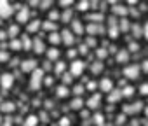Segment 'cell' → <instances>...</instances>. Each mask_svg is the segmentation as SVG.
Wrapping results in <instances>:
<instances>
[{
	"instance_id": "obj_1",
	"label": "cell",
	"mask_w": 148,
	"mask_h": 126,
	"mask_svg": "<svg viewBox=\"0 0 148 126\" xmlns=\"http://www.w3.org/2000/svg\"><path fill=\"white\" fill-rule=\"evenodd\" d=\"M44 81H45V72H44L42 69H37V70L32 74V77H30V88H32L33 91H38V89L42 88Z\"/></svg>"
},
{
	"instance_id": "obj_2",
	"label": "cell",
	"mask_w": 148,
	"mask_h": 126,
	"mask_svg": "<svg viewBox=\"0 0 148 126\" xmlns=\"http://www.w3.org/2000/svg\"><path fill=\"white\" fill-rule=\"evenodd\" d=\"M122 74H124V77H127L131 81H136L139 77V74H141V67L136 65V63H131V65H125L122 69Z\"/></svg>"
},
{
	"instance_id": "obj_3",
	"label": "cell",
	"mask_w": 148,
	"mask_h": 126,
	"mask_svg": "<svg viewBox=\"0 0 148 126\" xmlns=\"http://www.w3.org/2000/svg\"><path fill=\"white\" fill-rule=\"evenodd\" d=\"M84 70H86V61H82V60H73L70 63V74L73 77H80L84 74Z\"/></svg>"
},
{
	"instance_id": "obj_4",
	"label": "cell",
	"mask_w": 148,
	"mask_h": 126,
	"mask_svg": "<svg viewBox=\"0 0 148 126\" xmlns=\"http://www.w3.org/2000/svg\"><path fill=\"white\" fill-rule=\"evenodd\" d=\"M14 12V6L7 0H0V19H7Z\"/></svg>"
},
{
	"instance_id": "obj_5",
	"label": "cell",
	"mask_w": 148,
	"mask_h": 126,
	"mask_svg": "<svg viewBox=\"0 0 148 126\" xmlns=\"http://www.w3.org/2000/svg\"><path fill=\"white\" fill-rule=\"evenodd\" d=\"M37 70V60L33 58H26L21 61V72L23 74H33Z\"/></svg>"
},
{
	"instance_id": "obj_6",
	"label": "cell",
	"mask_w": 148,
	"mask_h": 126,
	"mask_svg": "<svg viewBox=\"0 0 148 126\" xmlns=\"http://www.w3.org/2000/svg\"><path fill=\"white\" fill-rule=\"evenodd\" d=\"M28 19H30V9L26 6H23L16 14V21H18V25H23V23H30Z\"/></svg>"
},
{
	"instance_id": "obj_7",
	"label": "cell",
	"mask_w": 148,
	"mask_h": 126,
	"mask_svg": "<svg viewBox=\"0 0 148 126\" xmlns=\"http://www.w3.org/2000/svg\"><path fill=\"white\" fill-rule=\"evenodd\" d=\"M141 110H145L143 102H136V103L124 105V114H125V116H127V114H138V112H141Z\"/></svg>"
},
{
	"instance_id": "obj_8",
	"label": "cell",
	"mask_w": 148,
	"mask_h": 126,
	"mask_svg": "<svg viewBox=\"0 0 148 126\" xmlns=\"http://www.w3.org/2000/svg\"><path fill=\"white\" fill-rule=\"evenodd\" d=\"M14 84V75L12 74H2L0 75V88L2 89H11Z\"/></svg>"
},
{
	"instance_id": "obj_9",
	"label": "cell",
	"mask_w": 148,
	"mask_h": 126,
	"mask_svg": "<svg viewBox=\"0 0 148 126\" xmlns=\"http://www.w3.org/2000/svg\"><path fill=\"white\" fill-rule=\"evenodd\" d=\"M61 40H63V44H64V46H68V47H70V46H73V42H75V33H73L71 30H68V28H66V30H63V32H61Z\"/></svg>"
},
{
	"instance_id": "obj_10",
	"label": "cell",
	"mask_w": 148,
	"mask_h": 126,
	"mask_svg": "<svg viewBox=\"0 0 148 126\" xmlns=\"http://www.w3.org/2000/svg\"><path fill=\"white\" fill-rule=\"evenodd\" d=\"M129 58H131L129 49H119L117 54H115V61L120 63V65H122V63H124V65H125V63H129Z\"/></svg>"
},
{
	"instance_id": "obj_11",
	"label": "cell",
	"mask_w": 148,
	"mask_h": 126,
	"mask_svg": "<svg viewBox=\"0 0 148 126\" xmlns=\"http://www.w3.org/2000/svg\"><path fill=\"white\" fill-rule=\"evenodd\" d=\"M113 86H115V84H113V81H112L110 77H103L101 82H99V89H101L103 93H108V95L113 91Z\"/></svg>"
},
{
	"instance_id": "obj_12",
	"label": "cell",
	"mask_w": 148,
	"mask_h": 126,
	"mask_svg": "<svg viewBox=\"0 0 148 126\" xmlns=\"http://www.w3.org/2000/svg\"><path fill=\"white\" fill-rule=\"evenodd\" d=\"M32 51L35 53V54H44V53H47V49H45V44H44V40L42 39H33V47H32Z\"/></svg>"
},
{
	"instance_id": "obj_13",
	"label": "cell",
	"mask_w": 148,
	"mask_h": 126,
	"mask_svg": "<svg viewBox=\"0 0 148 126\" xmlns=\"http://www.w3.org/2000/svg\"><path fill=\"white\" fill-rule=\"evenodd\" d=\"M99 103H101V95L99 93H96V95H92L87 102H86V105H87V109L89 110H94V109H98L99 107Z\"/></svg>"
},
{
	"instance_id": "obj_14",
	"label": "cell",
	"mask_w": 148,
	"mask_h": 126,
	"mask_svg": "<svg viewBox=\"0 0 148 126\" xmlns=\"http://www.w3.org/2000/svg\"><path fill=\"white\" fill-rule=\"evenodd\" d=\"M45 56H47V60H49V61L56 63V61H59L61 51H59L58 47H49V49H47V53H45Z\"/></svg>"
},
{
	"instance_id": "obj_15",
	"label": "cell",
	"mask_w": 148,
	"mask_h": 126,
	"mask_svg": "<svg viewBox=\"0 0 148 126\" xmlns=\"http://www.w3.org/2000/svg\"><path fill=\"white\" fill-rule=\"evenodd\" d=\"M42 19H33V21H30L28 25H26V30L30 32V33H38V30L42 28Z\"/></svg>"
},
{
	"instance_id": "obj_16",
	"label": "cell",
	"mask_w": 148,
	"mask_h": 126,
	"mask_svg": "<svg viewBox=\"0 0 148 126\" xmlns=\"http://www.w3.org/2000/svg\"><path fill=\"white\" fill-rule=\"evenodd\" d=\"M112 12H113V16H127L129 14V7H125V6H122V4H115V7L112 9Z\"/></svg>"
},
{
	"instance_id": "obj_17",
	"label": "cell",
	"mask_w": 148,
	"mask_h": 126,
	"mask_svg": "<svg viewBox=\"0 0 148 126\" xmlns=\"http://www.w3.org/2000/svg\"><path fill=\"white\" fill-rule=\"evenodd\" d=\"M71 32L75 33V35H82V33L86 32V28H84V25L80 23V19H73V21H71Z\"/></svg>"
},
{
	"instance_id": "obj_18",
	"label": "cell",
	"mask_w": 148,
	"mask_h": 126,
	"mask_svg": "<svg viewBox=\"0 0 148 126\" xmlns=\"http://www.w3.org/2000/svg\"><path fill=\"white\" fill-rule=\"evenodd\" d=\"M47 40L52 44V47H56L58 44H61L63 40H61V33H58V32H52V33H47Z\"/></svg>"
},
{
	"instance_id": "obj_19",
	"label": "cell",
	"mask_w": 148,
	"mask_h": 126,
	"mask_svg": "<svg viewBox=\"0 0 148 126\" xmlns=\"http://www.w3.org/2000/svg\"><path fill=\"white\" fill-rule=\"evenodd\" d=\"M124 96H122V89H113L110 95H108V102L110 103H117L119 100H122Z\"/></svg>"
},
{
	"instance_id": "obj_20",
	"label": "cell",
	"mask_w": 148,
	"mask_h": 126,
	"mask_svg": "<svg viewBox=\"0 0 148 126\" xmlns=\"http://www.w3.org/2000/svg\"><path fill=\"white\" fill-rule=\"evenodd\" d=\"M103 69H105V65H103V61H94L92 65H91V72L94 74V75H99L101 72H103Z\"/></svg>"
},
{
	"instance_id": "obj_21",
	"label": "cell",
	"mask_w": 148,
	"mask_h": 126,
	"mask_svg": "<svg viewBox=\"0 0 148 126\" xmlns=\"http://www.w3.org/2000/svg\"><path fill=\"white\" fill-rule=\"evenodd\" d=\"M131 26H132V25H131V21H129L127 18H120V19H119V30H120V32H129Z\"/></svg>"
},
{
	"instance_id": "obj_22",
	"label": "cell",
	"mask_w": 148,
	"mask_h": 126,
	"mask_svg": "<svg viewBox=\"0 0 148 126\" xmlns=\"http://www.w3.org/2000/svg\"><path fill=\"white\" fill-rule=\"evenodd\" d=\"M7 35H9V40L16 39V37L19 35V25H18V23H16V25H11V26L7 28Z\"/></svg>"
},
{
	"instance_id": "obj_23",
	"label": "cell",
	"mask_w": 148,
	"mask_h": 126,
	"mask_svg": "<svg viewBox=\"0 0 148 126\" xmlns=\"http://www.w3.org/2000/svg\"><path fill=\"white\" fill-rule=\"evenodd\" d=\"M0 110L2 112H14L16 110V103L14 102H4V103H0Z\"/></svg>"
},
{
	"instance_id": "obj_24",
	"label": "cell",
	"mask_w": 148,
	"mask_h": 126,
	"mask_svg": "<svg viewBox=\"0 0 148 126\" xmlns=\"http://www.w3.org/2000/svg\"><path fill=\"white\" fill-rule=\"evenodd\" d=\"M21 44H23L25 51H32V47H33V40L28 35H21Z\"/></svg>"
},
{
	"instance_id": "obj_25",
	"label": "cell",
	"mask_w": 148,
	"mask_h": 126,
	"mask_svg": "<svg viewBox=\"0 0 148 126\" xmlns=\"http://www.w3.org/2000/svg\"><path fill=\"white\" fill-rule=\"evenodd\" d=\"M68 95H70L68 86H63V84H61V86H58V88H56V96H58V98H66Z\"/></svg>"
},
{
	"instance_id": "obj_26",
	"label": "cell",
	"mask_w": 148,
	"mask_h": 126,
	"mask_svg": "<svg viewBox=\"0 0 148 126\" xmlns=\"http://www.w3.org/2000/svg\"><path fill=\"white\" fill-rule=\"evenodd\" d=\"M91 119H92V124L94 126H105V116L101 112H96Z\"/></svg>"
},
{
	"instance_id": "obj_27",
	"label": "cell",
	"mask_w": 148,
	"mask_h": 126,
	"mask_svg": "<svg viewBox=\"0 0 148 126\" xmlns=\"http://www.w3.org/2000/svg\"><path fill=\"white\" fill-rule=\"evenodd\" d=\"M86 105V102L82 100V98H73L71 100V103H70V107L73 109V110H82V107Z\"/></svg>"
},
{
	"instance_id": "obj_28",
	"label": "cell",
	"mask_w": 148,
	"mask_h": 126,
	"mask_svg": "<svg viewBox=\"0 0 148 126\" xmlns=\"http://www.w3.org/2000/svg\"><path fill=\"white\" fill-rule=\"evenodd\" d=\"M59 21L71 23V21H73V12H71V9H64V11L61 12V19H59Z\"/></svg>"
},
{
	"instance_id": "obj_29",
	"label": "cell",
	"mask_w": 148,
	"mask_h": 126,
	"mask_svg": "<svg viewBox=\"0 0 148 126\" xmlns=\"http://www.w3.org/2000/svg\"><path fill=\"white\" fill-rule=\"evenodd\" d=\"M9 49H11V51H21V49H23L21 39H19V40H18V39H12V40H9Z\"/></svg>"
},
{
	"instance_id": "obj_30",
	"label": "cell",
	"mask_w": 148,
	"mask_h": 126,
	"mask_svg": "<svg viewBox=\"0 0 148 126\" xmlns=\"http://www.w3.org/2000/svg\"><path fill=\"white\" fill-rule=\"evenodd\" d=\"M38 124V116H28L25 121H23V126H37Z\"/></svg>"
},
{
	"instance_id": "obj_31",
	"label": "cell",
	"mask_w": 148,
	"mask_h": 126,
	"mask_svg": "<svg viewBox=\"0 0 148 126\" xmlns=\"http://www.w3.org/2000/svg\"><path fill=\"white\" fill-rule=\"evenodd\" d=\"M42 28H44L45 32L52 33V32H56V28H58V26H56V23H54V21H49V19H47V21H44V23H42Z\"/></svg>"
},
{
	"instance_id": "obj_32",
	"label": "cell",
	"mask_w": 148,
	"mask_h": 126,
	"mask_svg": "<svg viewBox=\"0 0 148 126\" xmlns=\"http://www.w3.org/2000/svg\"><path fill=\"white\" fill-rule=\"evenodd\" d=\"M131 30H132V33H134L136 39H141V37H143V26H141V25L134 23V25L131 26Z\"/></svg>"
},
{
	"instance_id": "obj_33",
	"label": "cell",
	"mask_w": 148,
	"mask_h": 126,
	"mask_svg": "<svg viewBox=\"0 0 148 126\" xmlns=\"http://www.w3.org/2000/svg\"><path fill=\"white\" fill-rule=\"evenodd\" d=\"M84 91H86V86L84 84H75V86H73V89H71V93L75 95V98H80V95Z\"/></svg>"
},
{
	"instance_id": "obj_34",
	"label": "cell",
	"mask_w": 148,
	"mask_h": 126,
	"mask_svg": "<svg viewBox=\"0 0 148 126\" xmlns=\"http://www.w3.org/2000/svg\"><path fill=\"white\" fill-rule=\"evenodd\" d=\"M61 82H63V86H70V84L73 82V75H71L70 72H64V74L61 75Z\"/></svg>"
},
{
	"instance_id": "obj_35",
	"label": "cell",
	"mask_w": 148,
	"mask_h": 126,
	"mask_svg": "<svg viewBox=\"0 0 148 126\" xmlns=\"http://www.w3.org/2000/svg\"><path fill=\"white\" fill-rule=\"evenodd\" d=\"M64 69H66V63H64V61H56V67H54V72H56V74L63 75V74H64Z\"/></svg>"
},
{
	"instance_id": "obj_36",
	"label": "cell",
	"mask_w": 148,
	"mask_h": 126,
	"mask_svg": "<svg viewBox=\"0 0 148 126\" xmlns=\"http://www.w3.org/2000/svg\"><path fill=\"white\" fill-rule=\"evenodd\" d=\"M86 32H87L89 35H96V33H99V26H98L96 23H89L87 28H86Z\"/></svg>"
},
{
	"instance_id": "obj_37",
	"label": "cell",
	"mask_w": 148,
	"mask_h": 126,
	"mask_svg": "<svg viewBox=\"0 0 148 126\" xmlns=\"http://www.w3.org/2000/svg\"><path fill=\"white\" fill-rule=\"evenodd\" d=\"M75 6H77V11H80V12H86V11L89 9L91 2H87V0H82V2H77Z\"/></svg>"
},
{
	"instance_id": "obj_38",
	"label": "cell",
	"mask_w": 148,
	"mask_h": 126,
	"mask_svg": "<svg viewBox=\"0 0 148 126\" xmlns=\"http://www.w3.org/2000/svg\"><path fill=\"white\" fill-rule=\"evenodd\" d=\"M132 95H134V88H132V86H125V88L122 89V96H124V98H131Z\"/></svg>"
},
{
	"instance_id": "obj_39",
	"label": "cell",
	"mask_w": 148,
	"mask_h": 126,
	"mask_svg": "<svg viewBox=\"0 0 148 126\" xmlns=\"http://www.w3.org/2000/svg\"><path fill=\"white\" fill-rule=\"evenodd\" d=\"M96 56L99 58V61L103 60V58H106L108 56V49H105V47H98L96 49Z\"/></svg>"
},
{
	"instance_id": "obj_40",
	"label": "cell",
	"mask_w": 148,
	"mask_h": 126,
	"mask_svg": "<svg viewBox=\"0 0 148 126\" xmlns=\"http://www.w3.org/2000/svg\"><path fill=\"white\" fill-rule=\"evenodd\" d=\"M89 19H91V23H101L103 21V14H99V12H96V14H91L89 16Z\"/></svg>"
},
{
	"instance_id": "obj_41",
	"label": "cell",
	"mask_w": 148,
	"mask_h": 126,
	"mask_svg": "<svg viewBox=\"0 0 148 126\" xmlns=\"http://www.w3.org/2000/svg\"><path fill=\"white\" fill-rule=\"evenodd\" d=\"M9 53L5 51V49H0V63H7L9 61Z\"/></svg>"
},
{
	"instance_id": "obj_42",
	"label": "cell",
	"mask_w": 148,
	"mask_h": 126,
	"mask_svg": "<svg viewBox=\"0 0 148 126\" xmlns=\"http://www.w3.org/2000/svg\"><path fill=\"white\" fill-rule=\"evenodd\" d=\"M96 88H99V84H98L96 81H89V82H87V86H86V89H87V91H94Z\"/></svg>"
},
{
	"instance_id": "obj_43",
	"label": "cell",
	"mask_w": 148,
	"mask_h": 126,
	"mask_svg": "<svg viewBox=\"0 0 148 126\" xmlns=\"http://www.w3.org/2000/svg\"><path fill=\"white\" fill-rule=\"evenodd\" d=\"M119 28H108V35H110V39H117L119 37Z\"/></svg>"
},
{
	"instance_id": "obj_44",
	"label": "cell",
	"mask_w": 148,
	"mask_h": 126,
	"mask_svg": "<svg viewBox=\"0 0 148 126\" xmlns=\"http://www.w3.org/2000/svg\"><path fill=\"white\" fill-rule=\"evenodd\" d=\"M51 6H52V0H45V2H40V6H38V7H40L42 11H47Z\"/></svg>"
},
{
	"instance_id": "obj_45",
	"label": "cell",
	"mask_w": 148,
	"mask_h": 126,
	"mask_svg": "<svg viewBox=\"0 0 148 126\" xmlns=\"http://www.w3.org/2000/svg\"><path fill=\"white\" fill-rule=\"evenodd\" d=\"M134 51H139V44L138 42H131L129 44V53H134Z\"/></svg>"
},
{
	"instance_id": "obj_46",
	"label": "cell",
	"mask_w": 148,
	"mask_h": 126,
	"mask_svg": "<svg viewBox=\"0 0 148 126\" xmlns=\"http://www.w3.org/2000/svg\"><path fill=\"white\" fill-rule=\"evenodd\" d=\"M139 93H141V95H145V96L148 95V82H145V84H141V86H139Z\"/></svg>"
},
{
	"instance_id": "obj_47",
	"label": "cell",
	"mask_w": 148,
	"mask_h": 126,
	"mask_svg": "<svg viewBox=\"0 0 148 126\" xmlns=\"http://www.w3.org/2000/svg\"><path fill=\"white\" fill-rule=\"evenodd\" d=\"M51 69H52V61L45 60V61H44V67H42V70L45 72V70H51Z\"/></svg>"
},
{
	"instance_id": "obj_48",
	"label": "cell",
	"mask_w": 148,
	"mask_h": 126,
	"mask_svg": "<svg viewBox=\"0 0 148 126\" xmlns=\"http://www.w3.org/2000/svg\"><path fill=\"white\" fill-rule=\"evenodd\" d=\"M77 51H79L80 54H87V51H89V47H87V44H82V46H80V47H79Z\"/></svg>"
},
{
	"instance_id": "obj_49",
	"label": "cell",
	"mask_w": 148,
	"mask_h": 126,
	"mask_svg": "<svg viewBox=\"0 0 148 126\" xmlns=\"http://www.w3.org/2000/svg\"><path fill=\"white\" fill-rule=\"evenodd\" d=\"M71 4H73V2H71V0H61V2H59V6H63L64 9H68L66 6H71Z\"/></svg>"
},
{
	"instance_id": "obj_50",
	"label": "cell",
	"mask_w": 148,
	"mask_h": 126,
	"mask_svg": "<svg viewBox=\"0 0 148 126\" xmlns=\"http://www.w3.org/2000/svg\"><path fill=\"white\" fill-rule=\"evenodd\" d=\"M44 84H47V86H52V84H54V79H51V75H45V81H44Z\"/></svg>"
},
{
	"instance_id": "obj_51",
	"label": "cell",
	"mask_w": 148,
	"mask_h": 126,
	"mask_svg": "<svg viewBox=\"0 0 148 126\" xmlns=\"http://www.w3.org/2000/svg\"><path fill=\"white\" fill-rule=\"evenodd\" d=\"M59 124H61V126H70V119H68V117H61Z\"/></svg>"
},
{
	"instance_id": "obj_52",
	"label": "cell",
	"mask_w": 148,
	"mask_h": 126,
	"mask_svg": "<svg viewBox=\"0 0 148 126\" xmlns=\"http://www.w3.org/2000/svg\"><path fill=\"white\" fill-rule=\"evenodd\" d=\"M143 37H145V39H148V21L143 25Z\"/></svg>"
},
{
	"instance_id": "obj_53",
	"label": "cell",
	"mask_w": 148,
	"mask_h": 126,
	"mask_svg": "<svg viewBox=\"0 0 148 126\" xmlns=\"http://www.w3.org/2000/svg\"><path fill=\"white\" fill-rule=\"evenodd\" d=\"M141 70L148 74V60H145V61H143V65H141Z\"/></svg>"
},
{
	"instance_id": "obj_54",
	"label": "cell",
	"mask_w": 148,
	"mask_h": 126,
	"mask_svg": "<svg viewBox=\"0 0 148 126\" xmlns=\"http://www.w3.org/2000/svg\"><path fill=\"white\" fill-rule=\"evenodd\" d=\"M124 121H125V114H120V116L117 117V124H122Z\"/></svg>"
},
{
	"instance_id": "obj_55",
	"label": "cell",
	"mask_w": 148,
	"mask_h": 126,
	"mask_svg": "<svg viewBox=\"0 0 148 126\" xmlns=\"http://www.w3.org/2000/svg\"><path fill=\"white\" fill-rule=\"evenodd\" d=\"M5 39H9L7 32H4V30H0V40H5Z\"/></svg>"
},
{
	"instance_id": "obj_56",
	"label": "cell",
	"mask_w": 148,
	"mask_h": 126,
	"mask_svg": "<svg viewBox=\"0 0 148 126\" xmlns=\"http://www.w3.org/2000/svg\"><path fill=\"white\" fill-rule=\"evenodd\" d=\"M94 46H96V40L94 39H89L87 40V47H94Z\"/></svg>"
},
{
	"instance_id": "obj_57",
	"label": "cell",
	"mask_w": 148,
	"mask_h": 126,
	"mask_svg": "<svg viewBox=\"0 0 148 126\" xmlns=\"http://www.w3.org/2000/svg\"><path fill=\"white\" fill-rule=\"evenodd\" d=\"M2 126H12V121H11V117H7L5 121H4V124Z\"/></svg>"
},
{
	"instance_id": "obj_58",
	"label": "cell",
	"mask_w": 148,
	"mask_h": 126,
	"mask_svg": "<svg viewBox=\"0 0 148 126\" xmlns=\"http://www.w3.org/2000/svg\"><path fill=\"white\" fill-rule=\"evenodd\" d=\"M77 53H79V51H73V49H71V51H68V58H75V54H77Z\"/></svg>"
},
{
	"instance_id": "obj_59",
	"label": "cell",
	"mask_w": 148,
	"mask_h": 126,
	"mask_svg": "<svg viewBox=\"0 0 148 126\" xmlns=\"http://www.w3.org/2000/svg\"><path fill=\"white\" fill-rule=\"evenodd\" d=\"M18 63H19V60L16 58V60H12V63H9V65H11V67H16V65H18Z\"/></svg>"
},
{
	"instance_id": "obj_60",
	"label": "cell",
	"mask_w": 148,
	"mask_h": 126,
	"mask_svg": "<svg viewBox=\"0 0 148 126\" xmlns=\"http://www.w3.org/2000/svg\"><path fill=\"white\" fill-rule=\"evenodd\" d=\"M4 121H5V119H4L2 116H0V126H2V124H4Z\"/></svg>"
},
{
	"instance_id": "obj_61",
	"label": "cell",
	"mask_w": 148,
	"mask_h": 126,
	"mask_svg": "<svg viewBox=\"0 0 148 126\" xmlns=\"http://www.w3.org/2000/svg\"><path fill=\"white\" fill-rule=\"evenodd\" d=\"M145 114H146V116H148V107H145Z\"/></svg>"
}]
</instances>
